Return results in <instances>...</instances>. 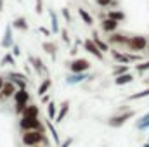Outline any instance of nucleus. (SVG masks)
<instances>
[{"label": "nucleus", "mask_w": 149, "mask_h": 147, "mask_svg": "<svg viewBox=\"0 0 149 147\" xmlns=\"http://www.w3.org/2000/svg\"><path fill=\"white\" fill-rule=\"evenodd\" d=\"M142 97H149V88L142 90V92H137L134 95H130V101H137V99H142Z\"/></svg>", "instance_id": "bb28decb"}, {"label": "nucleus", "mask_w": 149, "mask_h": 147, "mask_svg": "<svg viewBox=\"0 0 149 147\" xmlns=\"http://www.w3.org/2000/svg\"><path fill=\"white\" fill-rule=\"evenodd\" d=\"M9 78L14 85H17L19 88H26V76L21 73H9Z\"/></svg>", "instance_id": "1a4fd4ad"}, {"label": "nucleus", "mask_w": 149, "mask_h": 147, "mask_svg": "<svg viewBox=\"0 0 149 147\" xmlns=\"http://www.w3.org/2000/svg\"><path fill=\"white\" fill-rule=\"evenodd\" d=\"M2 85H3V80H2V76H0V90H2Z\"/></svg>", "instance_id": "a19ab883"}, {"label": "nucleus", "mask_w": 149, "mask_h": 147, "mask_svg": "<svg viewBox=\"0 0 149 147\" xmlns=\"http://www.w3.org/2000/svg\"><path fill=\"white\" fill-rule=\"evenodd\" d=\"M47 128L50 130V133H52V139H54V142L59 146L61 144V140H59V137H57V132H56V128H54V125L50 123V121H47Z\"/></svg>", "instance_id": "a878e982"}, {"label": "nucleus", "mask_w": 149, "mask_h": 147, "mask_svg": "<svg viewBox=\"0 0 149 147\" xmlns=\"http://www.w3.org/2000/svg\"><path fill=\"white\" fill-rule=\"evenodd\" d=\"M116 28H118V23L113 21V19H109V17L102 21V30H104V31H114Z\"/></svg>", "instance_id": "a211bd4d"}, {"label": "nucleus", "mask_w": 149, "mask_h": 147, "mask_svg": "<svg viewBox=\"0 0 149 147\" xmlns=\"http://www.w3.org/2000/svg\"><path fill=\"white\" fill-rule=\"evenodd\" d=\"M5 64H14V55L12 54H5V57L2 59V66Z\"/></svg>", "instance_id": "c756f323"}, {"label": "nucleus", "mask_w": 149, "mask_h": 147, "mask_svg": "<svg viewBox=\"0 0 149 147\" xmlns=\"http://www.w3.org/2000/svg\"><path fill=\"white\" fill-rule=\"evenodd\" d=\"M30 62L33 64V68L37 69L38 74H43V73H45V66L42 64V61H40L38 57H31V55H30Z\"/></svg>", "instance_id": "f3484780"}, {"label": "nucleus", "mask_w": 149, "mask_h": 147, "mask_svg": "<svg viewBox=\"0 0 149 147\" xmlns=\"http://www.w3.org/2000/svg\"><path fill=\"white\" fill-rule=\"evenodd\" d=\"M43 7H42V0H37V14H42Z\"/></svg>", "instance_id": "c9c22d12"}, {"label": "nucleus", "mask_w": 149, "mask_h": 147, "mask_svg": "<svg viewBox=\"0 0 149 147\" xmlns=\"http://www.w3.org/2000/svg\"><path fill=\"white\" fill-rule=\"evenodd\" d=\"M132 116H134V111H127V112H123V114H120V116H113V118H109L108 125L113 126V128H120V126L125 125L127 119H130Z\"/></svg>", "instance_id": "39448f33"}, {"label": "nucleus", "mask_w": 149, "mask_h": 147, "mask_svg": "<svg viewBox=\"0 0 149 147\" xmlns=\"http://www.w3.org/2000/svg\"><path fill=\"white\" fill-rule=\"evenodd\" d=\"M127 45L130 47V50L141 52V50H144V49L148 47V40H146V37H141V35H137V37L128 38V43H127Z\"/></svg>", "instance_id": "20e7f679"}, {"label": "nucleus", "mask_w": 149, "mask_h": 147, "mask_svg": "<svg viewBox=\"0 0 149 147\" xmlns=\"http://www.w3.org/2000/svg\"><path fill=\"white\" fill-rule=\"evenodd\" d=\"M50 16V23H52V33H59V23H57V16L54 10H49Z\"/></svg>", "instance_id": "412c9836"}, {"label": "nucleus", "mask_w": 149, "mask_h": 147, "mask_svg": "<svg viewBox=\"0 0 149 147\" xmlns=\"http://www.w3.org/2000/svg\"><path fill=\"white\" fill-rule=\"evenodd\" d=\"M97 3H99V5H102V7H106V5H109V3H111V0H97Z\"/></svg>", "instance_id": "e433bc0d"}, {"label": "nucleus", "mask_w": 149, "mask_h": 147, "mask_svg": "<svg viewBox=\"0 0 149 147\" xmlns=\"http://www.w3.org/2000/svg\"><path fill=\"white\" fill-rule=\"evenodd\" d=\"M109 42L111 43H128V38L125 37V35H113L109 38Z\"/></svg>", "instance_id": "b1692460"}, {"label": "nucleus", "mask_w": 149, "mask_h": 147, "mask_svg": "<svg viewBox=\"0 0 149 147\" xmlns=\"http://www.w3.org/2000/svg\"><path fill=\"white\" fill-rule=\"evenodd\" d=\"M2 9H3V0H0V12H2Z\"/></svg>", "instance_id": "ea45409f"}, {"label": "nucleus", "mask_w": 149, "mask_h": 147, "mask_svg": "<svg viewBox=\"0 0 149 147\" xmlns=\"http://www.w3.org/2000/svg\"><path fill=\"white\" fill-rule=\"evenodd\" d=\"M92 37H94V40H92V42H94V43H95V45H97V49H99V50H101V52H102V54H104V52H108V50H109V45H108V43H106V42H102V40H101V38L97 37V33H94V35H92Z\"/></svg>", "instance_id": "2eb2a0df"}, {"label": "nucleus", "mask_w": 149, "mask_h": 147, "mask_svg": "<svg viewBox=\"0 0 149 147\" xmlns=\"http://www.w3.org/2000/svg\"><path fill=\"white\" fill-rule=\"evenodd\" d=\"M70 68H71L73 73H85V71L90 69V62L87 59H74L73 62L70 64Z\"/></svg>", "instance_id": "423d86ee"}, {"label": "nucleus", "mask_w": 149, "mask_h": 147, "mask_svg": "<svg viewBox=\"0 0 149 147\" xmlns=\"http://www.w3.org/2000/svg\"><path fill=\"white\" fill-rule=\"evenodd\" d=\"M19 54H21V50H19V47H17V45H14V49H12V55H14V57H17Z\"/></svg>", "instance_id": "f704fd0d"}, {"label": "nucleus", "mask_w": 149, "mask_h": 147, "mask_svg": "<svg viewBox=\"0 0 149 147\" xmlns=\"http://www.w3.org/2000/svg\"><path fill=\"white\" fill-rule=\"evenodd\" d=\"M148 69H149V61L142 62V64H137V71H139V73H144V71H148Z\"/></svg>", "instance_id": "7c9ffc66"}, {"label": "nucleus", "mask_w": 149, "mask_h": 147, "mask_svg": "<svg viewBox=\"0 0 149 147\" xmlns=\"http://www.w3.org/2000/svg\"><path fill=\"white\" fill-rule=\"evenodd\" d=\"M14 99H16V112H23V109L28 106L30 95L26 92V88H19L14 92Z\"/></svg>", "instance_id": "f03ea898"}, {"label": "nucleus", "mask_w": 149, "mask_h": 147, "mask_svg": "<svg viewBox=\"0 0 149 147\" xmlns=\"http://www.w3.org/2000/svg\"><path fill=\"white\" fill-rule=\"evenodd\" d=\"M50 85H52V81H50V78H45L43 81H42V85H40V88H38V95L42 97V95H45L47 92H49V88H50Z\"/></svg>", "instance_id": "6ab92c4d"}, {"label": "nucleus", "mask_w": 149, "mask_h": 147, "mask_svg": "<svg viewBox=\"0 0 149 147\" xmlns=\"http://www.w3.org/2000/svg\"><path fill=\"white\" fill-rule=\"evenodd\" d=\"M109 19L116 21V23H120V21L125 19V14H123L121 10H111V12H109Z\"/></svg>", "instance_id": "5701e85b"}, {"label": "nucleus", "mask_w": 149, "mask_h": 147, "mask_svg": "<svg viewBox=\"0 0 149 147\" xmlns=\"http://www.w3.org/2000/svg\"><path fill=\"white\" fill-rule=\"evenodd\" d=\"M148 80H149V78H148Z\"/></svg>", "instance_id": "37998d69"}, {"label": "nucleus", "mask_w": 149, "mask_h": 147, "mask_svg": "<svg viewBox=\"0 0 149 147\" xmlns=\"http://www.w3.org/2000/svg\"><path fill=\"white\" fill-rule=\"evenodd\" d=\"M71 142H73L71 139H66V140H64V144H59V147H70V146H71Z\"/></svg>", "instance_id": "4c0bfd02"}, {"label": "nucleus", "mask_w": 149, "mask_h": 147, "mask_svg": "<svg viewBox=\"0 0 149 147\" xmlns=\"http://www.w3.org/2000/svg\"><path fill=\"white\" fill-rule=\"evenodd\" d=\"M43 50H45V52H49L52 57H56V45H54V43L45 42V43H43Z\"/></svg>", "instance_id": "393cba45"}, {"label": "nucleus", "mask_w": 149, "mask_h": 147, "mask_svg": "<svg viewBox=\"0 0 149 147\" xmlns=\"http://www.w3.org/2000/svg\"><path fill=\"white\" fill-rule=\"evenodd\" d=\"M142 147H149V144H146V146H142Z\"/></svg>", "instance_id": "79ce46f5"}, {"label": "nucleus", "mask_w": 149, "mask_h": 147, "mask_svg": "<svg viewBox=\"0 0 149 147\" xmlns=\"http://www.w3.org/2000/svg\"><path fill=\"white\" fill-rule=\"evenodd\" d=\"M50 99H49V95H42V102H49Z\"/></svg>", "instance_id": "58836bf2"}, {"label": "nucleus", "mask_w": 149, "mask_h": 147, "mask_svg": "<svg viewBox=\"0 0 149 147\" xmlns=\"http://www.w3.org/2000/svg\"><path fill=\"white\" fill-rule=\"evenodd\" d=\"M68 111H70V102H68V101H64V102L61 104V109L56 112V118H54V119H56L57 123H61V121L64 119V116L68 114Z\"/></svg>", "instance_id": "9b49d317"}, {"label": "nucleus", "mask_w": 149, "mask_h": 147, "mask_svg": "<svg viewBox=\"0 0 149 147\" xmlns=\"http://www.w3.org/2000/svg\"><path fill=\"white\" fill-rule=\"evenodd\" d=\"M14 92H16V85H14L12 81H3L2 90H0V95H2L3 99H9V97L14 95Z\"/></svg>", "instance_id": "6e6552de"}, {"label": "nucleus", "mask_w": 149, "mask_h": 147, "mask_svg": "<svg viewBox=\"0 0 149 147\" xmlns=\"http://www.w3.org/2000/svg\"><path fill=\"white\" fill-rule=\"evenodd\" d=\"M40 142L47 144V147H49V139L42 132H38V130H26L23 133V144L24 146L33 147V146H37V144H40Z\"/></svg>", "instance_id": "f257e3e1"}, {"label": "nucleus", "mask_w": 149, "mask_h": 147, "mask_svg": "<svg viewBox=\"0 0 149 147\" xmlns=\"http://www.w3.org/2000/svg\"><path fill=\"white\" fill-rule=\"evenodd\" d=\"M2 47L3 49H9L12 47V26H5V31H3V38H2Z\"/></svg>", "instance_id": "9d476101"}, {"label": "nucleus", "mask_w": 149, "mask_h": 147, "mask_svg": "<svg viewBox=\"0 0 149 147\" xmlns=\"http://www.w3.org/2000/svg\"><path fill=\"white\" fill-rule=\"evenodd\" d=\"M85 78H90V76H87L85 73H73L71 76H68V80H66V81H68L70 85H73V83H81Z\"/></svg>", "instance_id": "4468645a"}, {"label": "nucleus", "mask_w": 149, "mask_h": 147, "mask_svg": "<svg viewBox=\"0 0 149 147\" xmlns=\"http://www.w3.org/2000/svg\"><path fill=\"white\" fill-rule=\"evenodd\" d=\"M40 33H43V35H47V37H50V33H52V31H50V30H47L45 26H40Z\"/></svg>", "instance_id": "72a5a7b5"}, {"label": "nucleus", "mask_w": 149, "mask_h": 147, "mask_svg": "<svg viewBox=\"0 0 149 147\" xmlns=\"http://www.w3.org/2000/svg\"><path fill=\"white\" fill-rule=\"evenodd\" d=\"M83 47H85V50H87L88 54H92L94 57H97V59H102V52L97 49V45H95L92 40H85V42H83Z\"/></svg>", "instance_id": "0eeeda50"}, {"label": "nucleus", "mask_w": 149, "mask_h": 147, "mask_svg": "<svg viewBox=\"0 0 149 147\" xmlns=\"http://www.w3.org/2000/svg\"><path fill=\"white\" fill-rule=\"evenodd\" d=\"M56 112H57V111H56V104L49 101V118L54 119V118H56Z\"/></svg>", "instance_id": "c85d7f7f"}, {"label": "nucleus", "mask_w": 149, "mask_h": 147, "mask_svg": "<svg viewBox=\"0 0 149 147\" xmlns=\"http://www.w3.org/2000/svg\"><path fill=\"white\" fill-rule=\"evenodd\" d=\"M19 126L26 132V130H38V132H42L43 133V128H42V125L38 123L37 118H26V116H23V119L19 121Z\"/></svg>", "instance_id": "7ed1b4c3"}, {"label": "nucleus", "mask_w": 149, "mask_h": 147, "mask_svg": "<svg viewBox=\"0 0 149 147\" xmlns=\"http://www.w3.org/2000/svg\"><path fill=\"white\" fill-rule=\"evenodd\" d=\"M12 28H16V30H21V31H26L28 30V23H26V19L24 17H16L14 21H12V24H10Z\"/></svg>", "instance_id": "ddd939ff"}, {"label": "nucleus", "mask_w": 149, "mask_h": 147, "mask_svg": "<svg viewBox=\"0 0 149 147\" xmlns=\"http://www.w3.org/2000/svg\"><path fill=\"white\" fill-rule=\"evenodd\" d=\"M21 114L26 118H38V106H26Z\"/></svg>", "instance_id": "dca6fc26"}, {"label": "nucleus", "mask_w": 149, "mask_h": 147, "mask_svg": "<svg viewBox=\"0 0 149 147\" xmlns=\"http://www.w3.org/2000/svg\"><path fill=\"white\" fill-rule=\"evenodd\" d=\"M78 14H80V17L83 19V23H85V24H88V26H90V24L94 23V17H92L85 9H78Z\"/></svg>", "instance_id": "aec40b11"}, {"label": "nucleus", "mask_w": 149, "mask_h": 147, "mask_svg": "<svg viewBox=\"0 0 149 147\" xmlns=\"http://www.w3.org/2000/svg\"><path fill=\"white\" fill-rule=\"evenodd\" d=\"M134 81V76H132V73H123V74H118L116 78H114V83L116 85H127V83H132Z\"/></svg>", "instance_id": "f8f14e48"}, {"label": "nucleus", "mask_w": 149, "mask_h": 147, "mask_svg": "<svg viewBox=\"0 0 149 147\" xmlns=\"http://www.w3.org/2000/svg\"><path fill=\"white\" fill-rule=\"evenodd\" d=\"M113 57H114V61H118V62H130L128 61V54H121V52H116V50H111Z\"/></svg>", "instance_id": "4be33fe9"}, {"label": "nucleus", "mask_w": 149, "mask_h": 147, "mask_svg": "<svg viewBox=\"0 0 149 147\" xmlns=\"http://www.w3.org/2000/svg\"><path fill=\"white\" fill-rule=\"evenodd\" d=\"M63 16L66 17V21H71V14H70V10H68V9H63Z\"/></svg>", "instance_id": "473e14b6"}, {"label": "nucleus", "mask_w": 149, "mask_h": 147, "mask_svg": "<svg viewBox=\"0 0 149 147\" xmlns=\"http://www.w3.org/2000/svg\"><path fill=\"white\" fill-rule=\"evenodd\" d=\"M59 33L63 35V40H64L66 43H70V37H68V31H66V30H59Z\"/></svg>", "instance_id": "2f4dec72"}, {"label": "nucleus", "mask_w": 149, "mask_h": 147, "mask_svg": "<svg viewBox=\"0 0 149 147\" xmlns=\"http://www.w3.org/2000/svg\"><path fill=\"white\" fill-rule=\"evenodd\" d=\"M128 71V66H114V69H113V73L114 76H118V74H123Z\"/></svg>", "instance_id": "cd10ccee"}]
</instances>
